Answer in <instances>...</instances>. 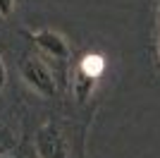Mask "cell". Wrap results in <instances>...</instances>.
I'll list each match as a JSON object with an SVG mask.
<instances>
[{"label":"cell","instance_id":"6da1fadb","mask_svg":"<svg viewBox=\"0 0 160 158\" xmlns=\"http://www.w3.org/2000/svg\"><path fill=\"white\" fill-rule=\"evenodd\" d=\"M19 74L24 84L33 93H38L41 98H53L58 91V77L50 70V65L43 60V55H27L19 65Z\"/></svg>","mask_w":160,"mask_h":158},{"label":"cell","instance_id":"7a4b0ae2","mask_svg":"<svg viewBox=\"0 0 160 158\" xmlns=\"http://www.w3.org/2000/svg\"><path fill=\"white\" fill-rule=\"evenodd\" d=\"M33 151L38 158H69V144L62 127L48 120L33 134Z\"/></svg>","mask_w":160,"mask_h":158},{"label":"cell","instance_id":"3957f363","mask_svg":"<svg viewBox=\"0 0 160 158\" xmlns=\"http://www.w3.org/2000/svg\"><path fill=\"white\" fill-rule=\"evenodd\" d=\"M31 41L41 50V55L53 60V62H67L69 55H72L67 39L60 31H55V29H38V31L31 34Z\"/></svg>","mask_w":160,"mask_h":158},{"label":"cell","instance_id":"277c9868","mask_svg":"<svg viewBox=\"0 0 160 158\" xmlns=\"http://www.w3.org/2000/svg\"><path fill=\"white\" fill-rule=\"evenodd\" d=\"M96 84H98V77L84 72V70L77 65V70H74V74H72V84H69V86H72L74 98L79 101V103H84L86 98H91V93H93Z\"/></svg>","mask_w":160,"mask_h":158},{"label":"cell","instance_id":"5b68a950","mask_svg":"<svg viewBox=\"0 0 160 158\" xmlns=\"http://www.w3.org/2000/svg\"><path fill=\"white\" fill-rule=\"evenodd\" d=\"M79 67L84 72L93 74V77H100L103 70H105V60L100 58V55H84V60L79 62Z\"/></svg>","mask_w":160,"mask_h":158},{"label":"cell","instance_id":"8992f818","mask_svg":"<svg viewBox=\"0 0 160 158\" xmlns=\"http://www.w3.org/2000/svg\"><path fill=\"white\" fill-rule=\"evenodd\" d=\"M12 146H14L12 134H10L5 127L0 125V153H10V151H12Z\"/></svg>","mask_w":160,"mask_h":158},{"label":"cell","instance_id":"52a82bcc","mask_svg":"<svg viewBox=\"0 0 160 158\" xmlns=\"http://www.w3.org/2000/svg\"><path fill=\"white\" fill-rule=\"evenodd\" d=\"M155 53H158V65H160V0L155 3Z\"/></svg>","mask_w":160,"mask_h":158},{"label":"cell","instance_id":"ba28073f","mask_svg":"<svg viewBox=\"0 0 160 158\" xmlns=\"http://www.w3.org/2000/svg\"><path fill=\"white\" fill-rule=\"evenodd\" d=\"M14 12V0H0V17H10Z\"/></svg>","mask_w":160,"mask_h":158},{"label":"cell","instance_id":"9c48e42d","mask_svg":"<svg viewBox=\"0 0 160 158\" xmlns=\"http://www.w3.org/2000/svg\"><path fill=\"white\" fill-rule=\"evenodd\" d=\"M7 86V65L5 60H2V53H0V91Z\"/></svg>","mask_w":160,"mask_h":158},{"label":"cell","instance_id":"30bf717a","mask_svg":"<svg viewBox=\"0 0 160 158\" xmlns=\"http://www.w3.org/2000/svg\"><path fill=\"white\" fill-rule=\"evenodd\" d=\"M0 158H17V156H12V153H0Z\"/></svg>","mask_w":160,"mask_h":158}]
</instances>
